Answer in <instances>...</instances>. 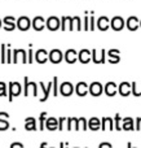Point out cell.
Wrapping results in <instances>:
<instances>
[{
  "mask_svg": "<svg viewBox=\"0 0 141 148\" xmlns=\"http://www.w3.org/2000/svg\"><path fill=\"white\" fill-rule=\"evenodd\" d=\"M8 87H9V92H8V100H9V103L13 101V97L18 96V95L21 94V90H22V87H21V83L20 82H9V84H8Z\"/></svg>",
  "mask_w": 141,
  "mask_h": 148,
  "instance_id": "cell-2",
  "label": "cell"
},
{
  "mask_svg": "<svg viewBox=\"0 0 141 148\" xmlns=\"http://www.w3.org/2000/svg\"><path fill=\"white\" fill-rule=\"evenodd\" d=\"M61 30H70V31H74V17H69V16H64L61 18Z\"/></svg>",
  "mask_w": 141,
  "mask_h": 148,
  "instance_id": "cell-7",
  "label": "cell"
},
{
  "mask_svg": "<svg viewBox=\"0 0 141 148\" xmlns=\"http://www.w3.org/2000/svg\"><path fill=\"white\" fill-rule=\"evenodd\" d=\"M88 129L92 131H97L101 129V120L97 117H92L88 121Z\"/></svg>",
  "mask_w": 141,
  "mask_h": 148,
  "instance_id": "cell-28",
  "label": "cell"
},
{
  "mask_svg": "<svg viewBox=\"0 0 141 148\" xmlns=\"http://www.w3.org/2000/svg\"><path fill=\"white\" fill-rule=\"evenodd\" d=\"M122 130H126V131H132V130H136L134 125V118L132 117H126L122 120Z\"/></svg>",
  "mask_w": 141,
  "mask_h": 148,
  "instance_id": "cell-25",
  "label": "cell"
},
{
  "mask_svg": "<svg viewBox=\"0 0 141 148\" xmlns=\"http://www.w3.org/2000/svg\"><path fill=\"white\" fill-rule=\"evenodd\" d=\"M65 55L62 53L61 49L56 48V49H52L51 52H49V61L52 62V64H60V62L64 60Z\"/></svg>",
  "mask_w": 141,
  "mask_h": 148,
  "instance_id": "cell-9",
  "label": "cell"
},
{
  "mask_svg": "<svg viewBox=\"0 0 141 148\" xmlns=\"http://www.w3.org/2000/svg\"><path fill=\"white\" fill-rule=\"evenodd\" d=\"M118 92L121 96H129L132 94V83H128V82H122V83L118 84Z\"/></svg>",
  "mask_w": 141,
  "mask_h": 148,
  "instance_id": "cell-12",
  "label": "cell"
},
{
  "mask_svg": "<svg viewBox=\"0 0 141 148\" xmlns=\"http://www.w3.org/2000/svg\"><path fill=\"white\" fill-rule=\"evenodd\" d=\"M88 129V122L84 117H79L77 120V125H75V130H83L85 131Z\"/></svg>",
  "mask_w": 141,
  "mask_h": 148,
  "instance_id": "cell-29",
  "label": "cell"
},
{
  "mask_svg": "<svg viewBox=\"0 0 141 148\" xmlns=\"http://www.w3.org/2000/svg\"><path fill=\"white\" fill-rule=\"evenodd\" d=\"M3 25H4V30L5 31H13L17 27V20L13 16H7L3 20Z\"/></svg>",
  "mask_w": 141,
  "mask_h": 148,
  "instance_id": "cell-10",
  "label": "cell"
},
{
  "mask_svg": "<svg viewBox=\"0 0 141 148\" xmlns=\"http://www.w3.org/2000/svg\"><path fill=\"white\" fill-rule=\"evenodd\" d=\"M45 146H48V143H41L40 144V147H45Z\"/></svg>",
  "mask_w": 141,
  "mask_h": 148,
  "instance_id": "cell-48",
  "label": "cell"
},
{
  "mask_svg": "<svg viewBox=\"0 0 141 148\" xmlns=\"http://www.w3.org/2000/svg\"><path fill=\"white\" fill-rule=\"evenodd\" d=\"M78 60H79L78 59V52L75 51V49L70 48L65 52V61H66L67 64H75Z\"/></svg>",
  "mask_w": 141,
  "mask_h": 148,
  "instance_id": "cell-19",
  "label": "cell"
},
{
  "mask_svg": "<svg viewBox=\"0 0 141 148\" xmlns=\"http://www.w3.org/2000/svg\"><path fill=\"white\" fill-rule=\"evenodd\" d=\"M45 129L49 131L58 130V118L56 117H49L45 121Z\"/></svg>",
  "mask_w": 141,
  "mask_h": 148,
  "instance_id": "cell-24",
  "label": "cell"
},
{
  "mask_svg": "<svg viewBox=\"0 0 141 148\" xmlns=\"http://www.w3.org/2000/svg\"><path fill=\"white\" fill-rule=\"evenodd\" d=\"M31 26H33V21H30V18L26 17V16L17 18V27L21 31H27Z\"/></svg>",
  "mask_w": 141,
  "mask_h": 148,
  "instance_id": "cell-8",
  "label": "cell"
},
{
  "mask_svg": "<svg viewBox=\"0 0 141 148\" xmlns=\"http://www.w3.org/2000/svg\"><path fill=\"white\" fill-rule=\"evenodd\" d=\"M1 25H3V22H1V20H0V27H1Z\"/></svg>",
  "mask_w": 141,
  "mask_h": 148,
  "instance_id": "cell-49",
  "label": "cell"
},
{
  "mask_svg": "<svg viewBox=\"0 0 141 148\" xmlns=\"http://www.w3.org/2000/svg\"><path fill=\"white\" fill-rule=\"evenodd\" d=\"M74 91H75L74 84H73L71 82H69V81L62 82L61 86H60V94H61L62 96H65V97L71 96V95L74 94Z\"/></svg>",
  "mask_w": 141,
  "mask_h": 148,
  "instance_id": "cell-4",
  "label": "cell"
},
{
  "mask_svg": "<svg viewBox=\"0 0 141 148\" xmlns=\"http://www.w3.org/2000/svg\"><path fill=\"white\" fill-rule=\"evenodd\" d=\"M110 21L111 20H109L106 16H101V17H98V20H97V27H98V30H101V31L109 30V29L111 27Z\"/></svg>",
  "mask_w": 141,
  "mask_h": 148,
  "instance_id": "cell-17",
  "label": "cell"
},
{
  "mask_svg": "<svg viewBox=\"0 0 141 148\" xmlns=\"http://www.w3.org/2000/svg\"><path fill=\"white\" fill-rule=\"evenodd\" d=\"M83 30H85V31L89 30V17L87 14L84 16V21H83Z\"/></svg>",
  "mask_w": 141,
  "mask_h": 148,
  "instance_id": "cell-38",
  "label": "cell"
},
{
  "mask_svg": "<svg viewBox=\"0 0 141 148\" xmlns=\"http://www.w3.org/2000/svg\"><path fill=\"white\" fill-rule=\"evenodd\" d=\"M132 94L136 97H141V82L140 83L132 82Z\"/></svg>",
  "mask_w": 141,
  "mask_h": 148,
  "instance_id": "cell-30",
  "label": "cell"
},
{
  "mask_svg": "<svg viewBox=\"0 0 141 148\" xmlns=\"http://www.w3.org/2000/svg\"><path fill=\"white\" fill-rule=\"evenodd\" d=\"M47 112H41L39 114V130L43 131L45 129V121H47Z\"/></svg>",
  "mask_w": 141,
  "mask_h": 148,
  "instance_id": "cell-32",
  "label": "cell"
},
{
  "mask_svg": "<svg viewBox=\"0 0 141 148\" xmlns=\"http://www.w3.org/2000/svg\"><path fill=\"white\" fill-rule=\"evenodd\" d=\"M92 61L95 62L96 65L98 64H105L106 61V51L105 49H100V51H97V49H92Z\"/></svg>",
  "mask_w": 141,
  "mask_h": 148,
  "instance_id": "cell-5",
  "label": "cell"
},
{
  "mask_svg": "<svg viewBox=\"0 0 141 148\" xmlns=\"http://www.w3.org/2000/svg\"><path fill=\"white\" fill-rule=\"evenodd\" d=\"M102 92H104V86L100 82H92V83L89 84V94L92 95V96L97 97V96H100Z\"/></svg>",
  "mask_w": 141,
  "mask_h": 148,
  "instance_id": "cell-14",
  "label": "cell"
},
{
  "mask_svg": "<svg viewBox=\"0 0 141 148\" xmlns=\"http://www.w3.org/2000/svg\"><path fill=\"white\" fill-rule=\"evenodd\" d=\"M45 21L41 16H36V17H34L33 20V27L35 31H41L44 29V26H45Z\"/></svg>",
  "mask_w": 141,
  "mask_h": 148,
  "instance_id": "cell-23",
  "label": "cell"
},
{
  "mask_svg": "<svg viewBox=\"0 0 141 148\" xmlns=\"http://www.w3.org/2000/svg\"><path fill=\"white\" fill-rule=\"evenodd\" d=\"M65 122H66V118H65V117H60V118H58V130H60V131L64 130Z\"/></svg>",
  "mask_w": 141,
  "mask_h": 148,
  "instance_id": "cell-41",
  "label": "cell"
},
{
  "mask_svg": "<svg viewBox=\"0 0 141 148\" xmlns=\"http://www.w3.org/2000/svg\"><path fill=\"white\" fill-rule=\"evenodd\" d=\"M140 27H141V20H140Z\"/></svg>",
  "mask_w": 141,
  "mask_h": 148,
  "instance_id": "cell-50",
  "label": "cell"
},
{
  "mask_svg": "<svg viewBox=\"0 0 141 148\" xmlns=\"http://www.w3.org/2000/svg\"><path fill=\"white\" fill-rule=\"evenodd\" d=\"M77 120H78V118H75V117L67 118V126H66L67 131H71L73 129H75V125H77Z\"/></svg>",
  "mask_w": 141,
  "mask_h": 148,
  "instance_id": "cell-33",
  "label": "cell"
},
{
  "mask_svg": "<svg viewBox=\"0 0 141 148\" xmlns=\"http://www.w3.org/2000/svg\"><path fill=\"white\" fill-rule=\"evenodd\" d=\"M45 27L49 31H57L58 29H61V20L56 16H51L45 21Z\"/></svg>",
  "mask_w": 141,
  "mask_h": 148,
  "instance_id": "cell-3",
  "label": "cell"
},
{
  "mask_svg": "<svg viewBox=\"0 0 141 148\" xmlns=\"http://www.w3.org/2000/svg\"><path fill=\"white\" fill-rule=\"evenodd\" d=\"M7 47H8V44H5V43L1 44V49H0V62L1 64L7 62Z\"/></svg>",
  "mask_w": 141,
  "mask_h": 148,
  "instance_id": "cell-31",
  "label": "cell"
},
{
  "mask_svg": "<svg viewBox=\"0 0 141 148\" xmlns=\"http://www.w3.org/2000/svg\"><path fill=\"white\" fill-rule=\"evenodd\" d=\"M52 91H53V96L56 97L57 95H58L60 92V86H58V78H57L56 75H54L53 78V87H52Z\"/></svg>",
  "mask_w": 141,
  "mask_h": 148,
  "instance_id": "cell-34",
  "label": "cell"
},
{
  "mask_svg": "<svg viewBox=\"0 0 141 148\" xmlns=\"http://www.w3.org/2000/svg\"><path fill=\"white\" fill-rule=\"evenodd\" d=\"M135 127H136L137 131L141 130V117H137V120H136V126H135Z\"/></svg>",
  "mask_w": 141,
  "mask_h": 148,
  "instance_id": "cell-44",
  "label": "cell"
},
{
  "mask_svg": "<svg viewBox=\"0 0 141 148\" xmlns=\"http://www.w3.org/2000/svg\"><path fill=\"white\" fill-rule=\"evenodd\" d=\"M78 59H79V61L82 62V64H88V62L92 61V51H89V49H80L79 52H78Z\"/></svg>",
  "mask_w": 141,
  "mask_h": 148,
  "instance_id": "cell-13",
  "label": "cell"
},
{
  "mask_svg": "<svg viewBox=\"0 0 141 148\" xmlns=\"http://www.w3.org/2000/svg\"><path fill=\"white\" fill-rule=\"evenodd\" d=\"M98 147H100V148H102V147H109V148H111V144H110V143H106V142H104V143H101Z\"/></svg>",
  "mask_w": 141,
  "mask_h": 148,
  "instance_id": "cell-45",
  "label": "cell"
},
{
  "mask_svg": "<svg viewBox=\"0 0 141 148\" xmlns=\"http://www.w3.org/2000/svg\"><path fill=\"white\" fill-rule=\"evenodd\" d=\"M18 57L22 59L23 64H27L28 62V56H27V52L25 49H20V48H14L13 49V62L17 64L18 62Z\"/></svg>",
  "mask_w": 141,
  "mask_h": 148,
  "instance_id": "cell-6",
  "label": "cell"
},
{
  "mask_svg": "<svg viewBox=\"0 0 141 148\" xmlns=\"http://www.w3.org/2000/svg\"><path fill=\"white\" fill-rule=\"evenodd\" d=\"M89 92V86L85 82H78L75 86V94L78 96H85Z\"/></svg>",
  "mask_w": 141,
  "mask_h": 148,
  "instance_id": "cell-16",
  "label": "cell"
},
{
  "mask_svg": "<svg viewBox=\"0 0 141 148\" xmlns=\"http://www.w3.org/2000/svg\"><path fill=\"white\" fill-rule=\"evenodd\" d=\"M110 25H111V29H113L114 31H121L124 29L126 22H124V20L121 17V16H115V17L111 18Z\"/></svg>",
  "mask_w": 141,
  "mask_h": 148,
  "instance_id": "cell-11",
  "label": "cell"
},
{
  "mask_svg": "<svg viewBox=\"0 0 141 148\" xmlns=\"http://www.w3.org/2000/svg\"><path fill=\"white\" fill-rule=\"evenodd\" d=\"M0 117H3V118H9V114H8L7 112H0Z\"/></svg>",
  "mask_w": 141,
  "mask_h": 148,
  "instance_id": "cell-46",
  "label": "cell"
},
{
  "mask_svg": "<svg viewBox=\"0 0 141 148\" xmlns=\"http://www.w3.org/2000/svg\"><path fill=\"white\" fill-rule=\"evenodd\" d=\"M39 84L41 86V90H43V97L40 99V101L44 103V101H47V100H48V97H49V94H51L52 87H53V81H51L48 84H47V86H44L43 82H40Z\"/></svg>",
  "mask_w": 141,
  "mask_h": 148,
  "instance_id": "cell-21",
  "label": "cell"
},
{
  "mask_svg": "<svg viewBox=\"0 0 141 148\" xmlns=\"http://www.w3.org/2000/svg\"><path fill=\"white\" fill-rule=\"evenodd\" d=\"M10 147H21V148H23V144L22 143H12V144H10Z\"/></svg>",
  "mask_w": 141,
  "mask_h": 148,
  "instance_id": "cell-47",
  "label": "cell"
},
{
  "mask_svg": "<svg viewBox=\"0 0 141 148\" xmlns=\"http://www.w3.org/2000/svg\"><path fill=\"white\" fill-rule=\"evenodd\" d=\"M74 27H75V30H77V31L83 30L82 21H80V17H78V16H75V17H74Z\"/></svg>",
  "mask_w": 141,
  "mask_h": 148,
  "instance_id": "cell-37",
  "label": "cell"
},
{
  "mask_svg": "<svg viewBox=\"0 0 141 148\" xmlns=\"http://www.w3.org/2000/svg\"><path fill=\"white\" fill-rule=\"evenodd\" d=\"M114 125H113V118H110V117H104L102 120H101V130H109V131H111V130H114Z\"/></svg>",
  "mask_w": 141,
  "mask_h": 148,
  "instance_id": "cell-26",
  "label": "cell"
},
{
  "mask_svg": "<svg viewBox=\"0 0 141 148\" xmlns=\"http://www.w3.org/2000/svg\"><path fill=\"white\" fill-rule=\"evenodd\" d=\"M39 127H36V121L33 117L25 118V130L27 131H36Z\"/></svg>",
  "mask_w": 141,
  "mask_h": 148,
  "instance_id": "cell-27",
  "label": "cell"
},
{
  "mask_svg": "<svg viewBox=\"0 0 141 148\" xmlns=\"http://www.w3.org/2000/svg\"><path fill=\"white\" fill-rule=\"evenodd\" d=\"M121 51L119 49H115V48H111L108 51V56H109V62L110 64H118L121 61Z\"/></svg>",
  "mask_w": 141,
  "mask_h": 148,
  "instance_id": "cell-20",
  "label": "cell"
},
{
  "mask_svg": "<svg viewBox=\"0 0 141 148\" xmlns=\"http://www.w3.org/2000/svg\"><path fill=\"white\" fill-rule=\"evenodd\" d=\"M8 127H9V122H8V118L0 117V131H5Z\"/></svg>",
  "mask_w": 141,
  "mask_h": 148,
  "instance_id": "cell-36",
  "label": "cell"
},
{
  "mask_svg": "<svg viewBox=\"0 0 141 148\" xmlns=\"http://www.w3.org/2000/svg\"><path fill=\"white\" fill-rule=\"evenodd\" d=\"M126 25L129 31H136L140 27V20L137 17H135V16H131V17H128Z\"/></svg>",
  "mask_w": 141,
  "mask_h": 148,
  "instance_id": "cell-22",
  "label": "cell"
},
{
  "mask_svg": "<svg viewBox=\"0 0 141 148\" xmlns=\"http://www.w3.org/2000/svg\"><path fill=\"white\" fill-rule=\"evenodd\" d=\"M89 30L91 31L95 30V16L93 14L89 17Z\"/></svg>",
  "mask_w": 141,
  "mask_h": 148,
  "instance_id": "cell-43",
  "label": "cell"
},
{
  "mask_svg": "<svg viewBox=\"0 0 141 148\" xmlns=\"http://www.w3.org/2000/svg\"><path fill=\"white\" fill-rule=\"evenodd\" d=\"M121 122H122V118H121V114L119 113H117L115 114V118H114V127H115V130H118V131H121L122 130V125H121Z\"/></svg>",
  "mask_w": 141,
  "mask_h": 148,
  "instance_id": "cell-35",
  "label": "cell"
},
{
  "mask_svg": "<svg viewBox=\"0 0 141 148\" xmlns=\"http://www.w3.org/2000/svg\"><path fill=\"white\" fill-rule=\"evenodd\" d=\"M12 62V51H10L9 46L7 47V64H10Z\"/></svg>",
  "mask_w": 141,
  "mask_h": 148,
  "instance_id": "cell-42",
  "label": "cell"
},
{
  "mask_svg": "<svg viewBox=\"0 0 141 148\" xmlns=\"http://www.w3.org/2000/svg\"><path fill=\"white\" fill-rule=\"evenodd\" d=\"M0 96H7V84L0 82Z\"/></svg>",
  "mask_w": 141,
  "mask_h": 148,
  "instance_id": "cell-39",
  "label": "cell"
},
{
  "mask_svg": "<svg viewBox=\"0 0 141 148\" xmlns=\"http://www.w3.org/2000/svg\"><path fill=\"white\" fill-rule=\"evenodd\" d=\"M104 92H105L108 96H115L117 92H118V86H117L115 82H108V83L104 86Z\"/></svg>",
  "mask_w": 141,
  "mask_h": 148,
  "instance_id": "cell-18",
  "label": "cell"
},
{
  "mask_svg": "<svg viewBox=\"0 0 141 148\" xmlns=\"http://www.w3.org/2000/svg\"><path fill=\"white\" fill-rule=\"evenodd\" d=\"M23 82H25V84H23V95H25L26 97L30 95V90L33 91L34 96H38V86H36L35 82H30L28 81V77L26 75L25 78H23Z\"/></svg>",
  "mask_w": 141,
  "mask_h": 148,
  "instance_id": "cell-1",
  "label": "cell"
},
{
  "mask_svg": "<svg viewBox=\"0 0 141 148\" xmlns=\"http://www.w3.org/2000/svg\"><path fill=\"white\" fill-rule=\"evenodd\" d=\"M35 60L38 64H45L49 60V52H47L45 49H38L35 52Z\"/></svg>",
  "mask_w": 141,
  "mask_h": 148,
  "instance_id": "cell-15",
  "label": "cell"
},
{
  "mask_svg": "<svg viewBox=\"0 0 141 148\" xmlns=\"http://www.w3.org/2000/svg\"><path fill=\"white\" fill-rule=\"evenodd\" d=\"M27 56H28V62L27 64H33L34 62V51H33V48H31V44H30V48H28Z\"/></svg>",
  "mask_w": 141,
  "mask_h": 148,
  "instance_id": "cell-40",
  "label": "cell"
}]
</instances>
